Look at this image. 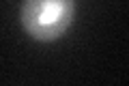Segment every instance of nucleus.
Returning <instances> with one entry per match:
<instances>
[{"label": "nucleus", "mask_w": 129, "mask_h": 86, "mask_svg": "<svg viewBox=\"0 0 129 86\" xmlns=\"http://www.w3.org/2000/svg\"><path fill=\"white\" fill-rule=\"evenodd\" d=\"M75 15L73 0H24L22 26L35 41H56L69 30Z\"/></svg>", "instance_id": "obj_1"}]
</instances>
